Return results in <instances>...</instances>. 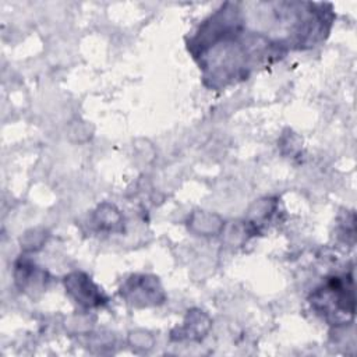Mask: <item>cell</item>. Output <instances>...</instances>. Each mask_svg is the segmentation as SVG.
<instances>
[{"label": "cell", "instance_id": "6da1fadb", "mask_svg": "<svg viewBox=\"0 0 357 357\" xmlns=\"http://www.w3.org/2000/svg\"><path fill=\"white\" fill-rule=\"evenodd\" d=\"M311 303H318L321 307H317L322 314H335L339 311L353 312V280L351 275L335 276L324 287V291L318 290L314 294ZM317 305V304H315Z\"/></svg>", "mask_w": 357, "mask_h": 357}]
</instances>
